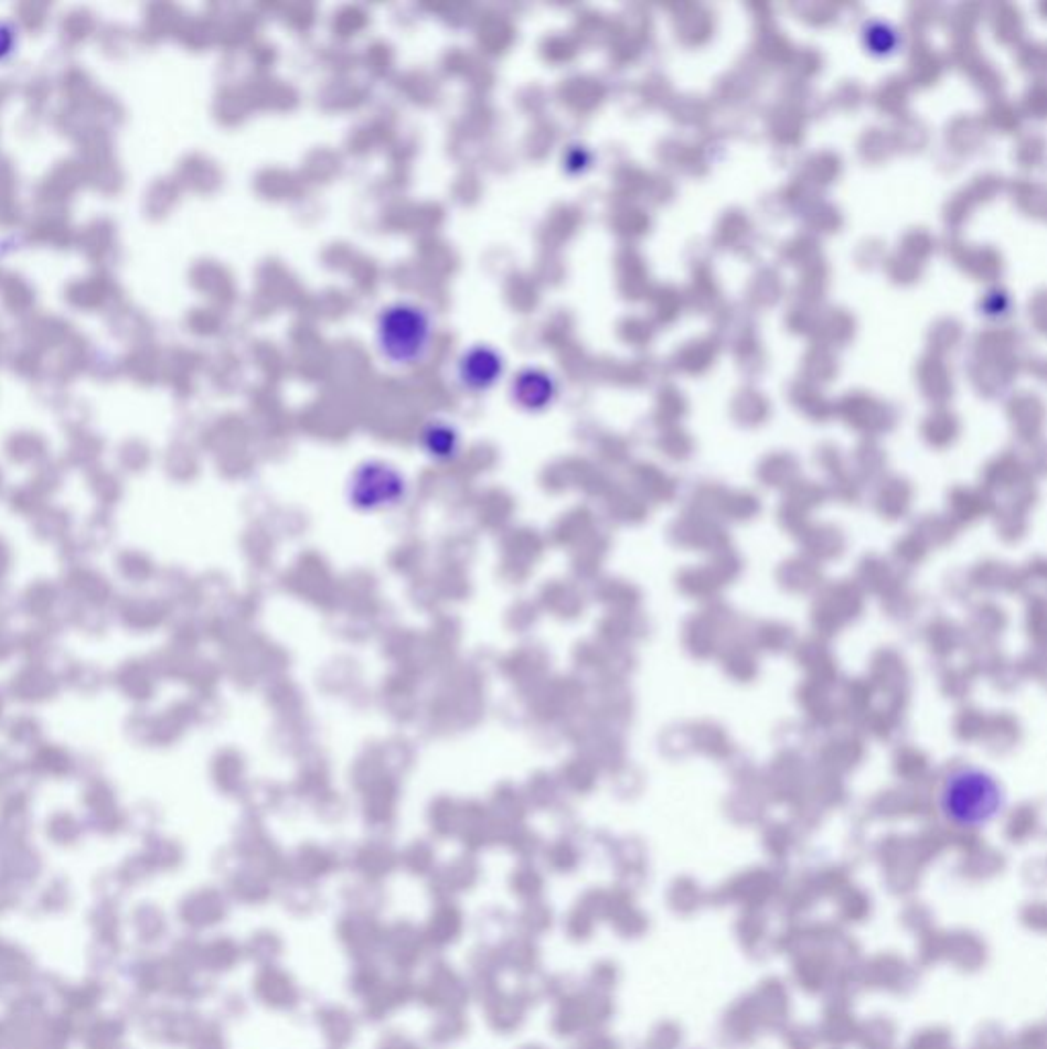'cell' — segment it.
Here are the masks:
<instances>
[{"label":"cell","instance_id":"cell-1","mask_svg":"<svg viewBox=\"0 0 1047 1049\" xmlns=\"http://www.w3.org/2000/svg\"><path fill=\"white\" fill-rule=\"evenodd\" d=\"M380 357L396 370H410L429 357L435 343V318L425 306L398 300L384 306L373 327Z\"/></svg>","mask_w":1047,"mask_h":1049},{"label":"cell","instance_id":"cell-2","mask_svg":"<svg viewBox=\"0 0 1047 1049\" xmlns=\"http://www.w3.org/2000/svg\"><path fill=\"white\" fill-rule=\"evenodd\" d=\"M1003 805L998 785L977 771H963L949 779L943 791V812L958 826H984Z\"/></svg>","mask_w":1047,"mask_h":1049},{"label":"cell","instance_id":"cell-3","mask_svg":"<svg viewBox=\"0 0 1047 1049\" xmlns=\"http://www.w3.org/2000/svg\"><path fill=\"white\" fill-rule=\"evenodd\" d=\"M408 482L400 470L387 461L361 463L349 482V501L359 511H382L404 503Z\"/></svg>","mask_w":1047,"mask_h":1049},{"label":"cell","instance_id":"cell-4","mask_svg":"<svg viewBox=\"0 0 1047 1049\" xmlns=\"http://www.w3.org/2000/svg\"><path fill=\"white\" fill-rule=\"evenodd\" d=\"M506 374V361L501 351L492 345L468 346L456 363V379L459 388L470 394H487L499 386Z\"/></svg>","mask_w":1047,"mask_h":1049},{"label":"cell","instance_id":"cell-5","mask_svg":"<svg viewBox=\"0 0 1047 1049\" xmlns=\"http://www.w3.org/2000/svg\"><path fill=\"white\" fill-rule=\"evenodd\" d=\"M558 396L556 377L542 367H525L511 382V398L525 413H544Z\"/></svg>","mask_w":1047,"mask_h":1049},{"label":"cell","instance_id":"cell-6","mask_svg":"<svg viewBox=\"0 0 1047 1049\" xmlns=\"http://www.w3.org/2000/svg\"><path fill=\"white\" fill-rule=\"evenodd\" d=\"M420 447L432 461H451L461 449V435L447 420H430L420 431Z\"/></svg>","mask_w":1047,"mask_h":1049}]
</instances>
